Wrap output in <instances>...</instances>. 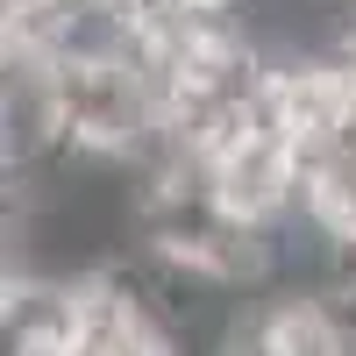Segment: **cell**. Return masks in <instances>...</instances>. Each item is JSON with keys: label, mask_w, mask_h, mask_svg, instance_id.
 I'll use <instances>...</instances> for the list:
<instances>
[{"label": "cell", "mask_w": 356, "mask_h": 356, "mask_svg": "<svg viewBox=\"0 0 356 356\" xmlns=\"http://www.w3.org/2000/svg\"><path fill=\"white\" fill-rule=\"evenodd\" d=\"M342 57H349V65H356V22H349V43H342Z\"/></svg>", "instance_id": "obj_2"}, {"label": "cell", "mask_w": 356, "mask_h": 356, "mask_svg": "<svg viewBox=\"0 0 356 356\" xmlns=\"http://www.w3.org/2000/svg\"><path fill=\"white\" fill-rule=\"evenodd\" d=\"M86 314H93V278L8 271V285H0V342H8V356H79Z\"/></svg>", "instance_id": "obj_1"}]
</instances>
